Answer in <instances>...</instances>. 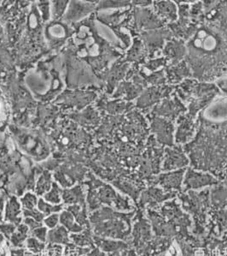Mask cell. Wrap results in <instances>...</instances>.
I'll return each instance as SVG.
<instances>
[{
    "mask_svg": "<svg viewBox=\"0 0 227 256\" xmlns=\"http://www.w3.org/2000/svg\"><path fill=\"white\" fill-rule=\"evenodd\" d=\"M84 256H107L106 254L103 253V251H101L98 248L94 247L91 250L89 253L86 254Z\"/></svg>",
    "mask_w": 227,
    "mask_h": 256,
    "instance_id": "ab89813d",
    "label": "cell"
},
{
    "mask_svg": "<svg viewBox=\"0 0 227 256\" xmlns=\"http://www.w3.org/2000/svg\"><path fill=\"white\" fill-rule=\"evenodd\" d=\"M165 90H162L160 86H151L145 90L141 96L138 98L137 104L140 108H149L153 106L155 103L160 102L161 98L166 96L164 94Z\"/></svg>",
    "mask_w": 227,
    "mask_h": 256,
    "instance_id": "ac0fdd59",
    "label": "cell"
},
{
    "mask_svg": "<svg viewBox=\"0 0 227 256\" xmlns=\"http://www.w3.org/2000/svg\"><path fill=\"white\" fill-rule=\"evenodd\" d=\"M65 209H67L68 212H70L73 214L77 223L84 228H90V221H89V212L87 206H83L74 204V205L68 206H65Z\"/></svg>",
    "mask_w": 227,
    "mask_h": 256,
    "instance_id": "484cf974",
    "label": "cell"
},
{
    "mask_svg": "<svg viewBox=\"0 0 227 256\" xmlns=\"http://www.w3.org/2000/svg\"><path fill=\"white\" fill-rule=\"evenodd\" d=\"M5 241V238H4V236L0 233V244H4V242Z\"/></svg>",
    "mask_w": 227,
    "mask_h": 256,
    "instance_id": "7bdbcfd3",
    "label": "cell"
},
{
    "mask_svg": "<svg viewBox=\"0 0 227 256\" xmlns=\"http://www.w3.org/2000/svg\"><path fill=\"white\" fill-rule=\"evenodd\" d=\"M190 164V158L181 146H167L164 149L161 172L186 169Z\"/></svg>",
    "mask_w": 227,
    "mask_h": 256,
    "instance_id": "9c48e42d",
    "label": "cell"
},
{
    "mask_svg": "<svg viewBox=\"0 0 227 256\" xmlns=\"http://www.w3.org/2000/svg\"><path fill=\"white\" fill-rule=\"evenodd\" d=\"M195 132L194 116L191 114L180 115L178 118V127L175 140L179 144L186 143L193 136Z\"/></svg>",
    "mask_w": 227,
    "mask_h": 256,
    "instance_id": "5bb4252c",
    "label": "cell"
},
{
    "mask_svg": "<svg viewBox=\"0 0 227 256\" xmlns=\"http://www.w3.org/2000/svg\"><path fill=\"white\" fill-rule=\"evenodd\" d=\"M145 212L156 236L179 239L192 245L196 250L200 248L202 238L192 234V218L181 208L177 197Z\"/></svg>",
    "mask_w": 227,
    "mask_h": 256,
    "instance_id": "6da1fadb",
    "label": "cell"
},
{
    "mask_svg": "<svg viewBox=\"0 0 227 256\" xmlns=\"http://www.w3.org/2000/svg\"><path fill=\"white\" fill-rule=\"evenodd\" d=\"M43 224L48 230L54 229L55 227L60 224L59 214H53L46 216L44 218Z\"/></svg>",
    "mask_w": 227,
    "mask_h": 256,
    "instance_id": "e575fe53",
    "label": "cell"
},
{
    "mask_svg": "<svg viewBox=\"0 0 227 256\" xmlns=\"http://www.w3.org/2000/svg\"><path fill=\"white\" fill-rule=\"evenodd\" d=\"M147 49L145 48L144 42H142L140 40H136L133 44V48L128 54L127 60L130 61H138L142 60L145 57Z\"/></svg>",
    "mask_w": 227,
    "mask_h": 256,
    "instance_id": "4dcf8cb0",
    "label": "cell"
},
{
    "mask_svg": "<svg viewBox=\"0 0 227 256\" xmlns=\"http://www.w3.org/2000/svg\"><path fill=\"white\" fill-rule=\"evenodd\" d=\"M227 230V186L225 182L210 188V208L207 235L220 238Z\"/></svg>",
    "mask_w": 227,
    "mask_h": 256,
    "instance_id": "5b68a950",
    "label": "cell"
},
{
    "mask_svg": "<svg viewBox=\"0 0 227 256\" xmlns=\"http://www.w3.org/2000/svg\"><path fill=\"white\" fill-rule=\"evenodd\" d=\"M46 245H47V244L42 242L39 241V240L35 238L29 236L27 238L26 244H25V248H27V250L30 251L31 253L40 256V254L45 250Z\"/></svg>",
    "mask_w": 227,
    "mask_h": 256,
    "instance_id": "d6a6232c",
    "label": "cell"
},
{
    "mask_svg": "<svg viewBox=\"0 0 227 256\" xmlns=\"http://www.w3.org/2000/svg\"><path fill=\"white\" fill-rule=\"evenodd\" d=\"M130 128H131V126H130ZM130 131L132 132V128H131V130H130ZM133 131H134V132H138L139 131V128H134ZM131 136H133V137L135 136H142V134H139V133H131Z\"/></svg>",
    "mask_w": 227,
    "mask_h": 256,
    "instance_id": "b9f144b4",
    "label": "cell"
},
{
    "mask_svg": "<svg viewBox=\"0 0 227 256\" xmlns=\"http://www.w3.org/2000/svg\"><path fill=\"white\" fill-rule=\"evenodd\" d=\"M186 62H180L176 64H172L166 72V78L172 84L180 82L184 78L191 76V70L189 67L186 66Z\"/></svg>",
    "mask_w": 227,
    "mask_h": 256,
    "instance_id": "44dd1931",
    "label": "cell"
},
{
    "mask_svg": "<svg viewBox=\"0 0 227 256\" xmlns=\"http://www.w3.org/2000/svg\"><path fill=\"white\" fill-rule=\"evenodd\" d=\"M23 215L20 200L13 194H8L6 198L3 221L14 224L15 226L22 223Z\"/></svg>",
    "mask_w": 227,
    "mask_h": 256,
    "instance_id": "4fadbf2b",
    "label": "cell"
},
{
    "mask_svg": "<svg viewBox=\"0 0 227 256\" xmlns=\"http://www.w3.org/2000/svg\"><path fill=\"white\" fill-rule=\"evenodd\" d=\"M186 169L161 172L154 179L153 184L157 185L168 193L180 194L183 190L184 176Z\"/></svg>",
    "mask_w": 227,
    "mask_h": 256,
    "instance_id": "30bf717a",
    "label": "cell"
},
{
    "mask_svg": "<svg viewBox=\"0 0 227 256\" xmlns=\"http://www.w3.org/2000/svg\"><path fill=\"white\" fill-rule=\"evenodd\" d=\"M136 209L132 212L117 211L108 206L90 212L89 221L96 236L130 242Z\"/></svg>",
    "mask_w": 227,
    "mask_h": 256,
    "instance_id": "7a4b0ae2",
    "label": "cell"
},
{
    "mask_svg": "<svg viewBox=\"0 0 227 256\" xmlns=\"http://www.w3.org/2000/svg\"><path fill=\"white\" fill-rule=\"evenodd\" d=\"M15 230H16V226L14 224L8 223L4 221L3 223H0V233L5 238L6 241H9L12 234L15 232Z\"/></svg>",
    "mask_w": 227,
    "mask_h": 256,
    "instance_id": "836d02e7",
    "label": "cell"
},
{
    "mask_svg": "<svg viewBox=\"0 0 227 256\" xmlns=\"http://www.w3.org/2000/svg\"><path fill=\"white\" fill-rule=\"evenodd\" d=\"M62 202L64 206L74 205V204L87 206L86 194H85L82 184H79L71 188L62 190Z\"/></svg>",
    "mask_w": 227,
    "mask_h": 256,
    "instance_id": "9a60e30c",
    "label": "cell"
},
{
    "mask_svg": "<svg viewBox=\"0 0 227 256\" xmlns=\"http://www.w3.org/2000/svg\"><path fill=\"white\" fill-rule=\"evenodd\" d=\"M221 182L211 173L196 170L192 167L186 168L184 176L183 192L189 190H203L211 188Z\"/></svg>",
    "mask_w": 227,
    "mask_h": 256,
    "instance_id": "52a82bcc",
    "label": "cell"
},
{
    "mask_svg": "<svg viewBox=\"0 0 227 256\" xmlns=\"http://www.w3.org/2000/svg\"><path fill=\"white\" fill-rule=\"evenodd\" d=\"M22 223L25 224L29 228L30 232H32L33 230L37 229L38 227H41L44 226V224L41 223V222H38V221L35 220L34 218L29 217L23 218Z\"/></svg>",
    "mask_w": 227,
    "mask_h": 256,
    "instance_id": "74e56055",
    "label": "cell"
},
{
    "mask_svg": "<svg viewBox=\"0 0 227 256\" xmlns=\"http://www.w3.org/2000/svg\"><path fill=\"white\" fill-rule=\"evenodd\" d=\"M59 24L60 22H56V24L50 25V27L48 28L46 36L48 39L51 42H61L66 38V36H68V31H66L68 30L64 26H62V24Z\"/></svg>",
    "mask_w": 227,
    "mask_h": 256,
    "instance_id": "83f0119b",
    "label": "cell"
},
{
    "mask_svg": "<svg viewBox=\"0 0 227 256\" xmlns=\"http://www.w3.org/2000/svg\"><path fill=\"white\" fill-rule=\"evenodd\" d=\"M30 230L24 223H21L16 226L15 232L12 234L9 241H7L9 248H25V244L27 238L29 236Z\"/></svg>",
    "mask_w": 227,
    "mask_h": 256,
    "instance_id": "7402d4cb",
    "label": "cell"
},
{
    "mask_svg": "<svg viewBox=\"0 0 227 256\" xmlns=\"http://www.w3.org/2000/svg\"><path fill=\"white\" fill-rule=\"evenodd\" d=\"M127 256H139V254L136 252L135 250L133 248H130L129 251H128V254Z\"/></svg>",
    "mask_w": 227,
    "mask_h": 256,
    "instance_id": "60d3db41",
    "label": "cell"
},
{
    "mask_svg": "<svg viewBox=\"0 0 227 256\" xmlns=\"http://www.w3.org/2000/svg\"><path fill=\"white\" fill-rule=\"evenodd\" d=\"M22 215H23V218H32L35 220L41 222V223H43L44 218H45V215L43 214L38 208L32 209V210H22Z\"/></svg>",
    "mask_w": 227,
    "mask_h": 256,
    "instance_id": "8d00e7d4",
    "label": "cell"
},
{
    "mask_svg": "<svg viewBox=\"0 0 227 256\" xmlns=\"http://www.w3.org/2000/svg\"><path fill=\"white\" fill-rule=\"evenodd\" d=\"M83 184L87 186L86 206L89 212L103 206L121 212H132L136 209L135 204L129 197L119 192L109 182L97 178L92 173L88 172Z\"/></svg>",
    "mask_w": 227,
    "mask_h": 256,
    "instance_id": "3957f363",
    "label": "cell"
},
{
    "mask_svg": "<svg viewBox=\"0 0 227 256\" xmlns=\"http://www.w3.org/2000/svg\"><path fill=\"white\" fill-rule=\"evenodd\" d=\"M7 194L3 193L0 196V223L3 222V214H4V206H5L6 198Z\"/></svg>",
    "mask_w": 227,
    "mask_h": 256,
    "instance_id": "f35d334b",
    "label": "cell"
},
{
    "mask_svg": "<svg viewBox=\"0 0 227 256\" xmlns=\"http://www.w3.org/2000/svg\"><path fill=\"white\" fill-rule=\"evenodd\" d=\"M46 244H48L62 245L63 247L72 244L70 239V233L68 230L59 224L54 229L48 230Z\"/></svg>",
    "mask_w": 227,
    "mask_h": 256,
    "instance_id": "d6986e66",
    "label": "cell"
},
{
    "mask_svg": "<svg viewBox=\"0 0 227 256\" xmlns=\"http://www.w3.org/2000/svg\"><path fill=\"white\" fill-rule=\"evenodd\" d=\"M59 217L60 224L68 230V232L70 234L81 232L83 230L85 229L84 227L77 223L73 214L67 209L64 208L60 212Z\"/></svg>",
    "mask_w": 227,
    "mask_h": 256,
    "instance_id": "4316f807",
    "label": "cell"
},
{
    "mask_svg": "<svg viewBox=\"0 0 227 256\" xmlns=\"http://www.w3.org/2000/svg\"><path fill=\"white\" fill-rule=\"evenodd\" d=\"M49 230L46 227L43 226L41 227H38L37 229L33 230L32 232H30L29 236H33L35 238L38 239L42 242L46 244V239H47V233Z\"/></svg>",
    "mask_w": 227,
    "mask_h": 256,
    "instance_id": "d590c367",
    "label": "cell"
},
{
    "mask_svg": "<svg viewBox=\"0 0 227 256\" xmlns=\"http://www.w3.org/2000/svg\"><path fill=\"white\" fill-rule=\"evenodd\" d=\"M64 208V205L62 203L59 205H53L45 202L42 197L38 199V206H37V208L43 214L45 215V217L53 214H60Z\"/></svg>",
    "mask_w": 227,
    "mask_h": 256,
    "instance_id": "f546056e",
    "label": "cell"
},
{
    "mask_svg": "<svg viewBox=\"0 0 227 256\" xmlns=\"http://www.w3.org/2000/svg\"></svg>",
    "mask_w": 227,
    "mask_h": 256,
    "instance_id": "ee69618b",
    "label": "cell"
},
{
    "mask_svg": "<svg viewBox=\"0 0 227 256\" xmlns=\"http://www.w3.org/2000/svg\"><path fill=\"white\" fill-rule=\"evenodd\" d=\"M154 236L155 235L151 228V223L146 217L145 211L136 208L130 244L139 254L152 241Z\"/></svg>",
    "mask_w": 227,
    "mask_h": 256,
    "instance_id": "8992f818",
    "label": "cell"
},
{
    "mask_svg": "<svg viewBox=\"0 0 227 256\" xmlns=\"http://www.w3.org/2000/svg\"><path fill=\"white\" fill-rule=\"evenodd\" d=\"M72 242L76 246L81 248H94V234L92 232V228H85L80 233L70 234Z\"/></svg>",
    "mask_w": 227,
    "mask_h": 256,
    "instance_id": "cb8c5ba5",
    "label": "cell"
},
{
    "mask_svg": "<svg viewBox=\"0 0 227 256\" xmlns=\"http://www.w3.org/2000/svg\"><path fill=\"white\" fill-rule=\"evenodd\" d=\"M53 179V174H51L50 170H43L40 176H38V180L36 181L34 193L38 196H44V194L47 193L52 187Z\"/></svg>",
    "mask_w": 227,
    "mask_h": 256,
    "instance_id": "d4e9b609",
    "label": "cell"
},
{
    "mask_svg": "<svg viewBox=\"0 0 227 256\" xmlns=\"http://www.w3.org/2000/svg\"><path fill=\"white\" fill-rule=\"evenodd\" d=\"M186 110L187 108H185V106L177 98L173 100L166 98L155 106L152 115L172 121L175 118L180 116L182 112H186Z\"/></svg>",
    "mask_w": 227,
    "mask_h": 256,
    "instance_id": "7c38bea8",
    "label": "cell"
},
{
    "mask_svg": "<svg viewBox=\"0 0 227 256\" xmlns=\"http://www.w3.org/2000/svg\"><path fill=\"white\" fill-rule=\"evenodd\" d=\"M62 188L60 187L58 184L54 182L51 188L42 198L45 202H47L50 203V204L59 205V204H62Z\"/></svg>",
    "mask_w": 227,
    "mask_h": 256,
    "instance_id": "f1b7e54d",
    "label": "cell"
},
{
    "mask_svg": "<svg viewBox=\"0 0 227 256\" xmlns=\"http://www.w3.org/2000/svg\"><path fill=\"white\" fill-rule=\"evenodd\" d=\"M154 10L162 22L173 24L178 19L177 6L173 2L161 1L153 3Z\"/></svg>",
    "mask_w": 227,
    "mask_h": 256,
    "instance_id": "2e32d148",
    "label": "cell"
},
{
    "mask_svg": "<svg viewBox=\"0 0 227 256\" xmlns=\"http://www.w3.org/2000/svg\"><path fill=\"white\" fill-rule=\"evenodd\" d=\"M163 22L155 15L153 12L149 10V9H143L139 12V27L143 28L144 30H154L162 26Z\"/></svg>",
    "mask_w": 227,
    "mask_h": 256,
    "instance_id": "603a6c76",
    "label": "cell"
},
{
    "mask_svg": "<svg viewBox=\"0 0 227 256\" xmlns=\"http://www.w3.org/2000/svg\"><path fill=\"white\" fill-rule=\"evenodd\" d=\"M151 130L160 144L168 146L174 145V127L172 121L159 116H153L151 122Z\"/></svg>",
    "mask_w": 227,
    "mask_h": 256,
    "instance_id": "8fae6325",
    "label": "cell"
},
{
    "mask_svg": "<svg viewBox=\"0 0 227 256\" xmlns=\"http://www.w3.org/2000/svg\"><path fill=\"white\" fill-rule=\"evenodd\" d=\"M94 244L96 247L98 248L103 253L111 254L115 251L124 248L131 246L129 242L124 241H120V240H115V239L103 238L99 236H94Z\"/></svg>",
    "mask_w": 227,
    "mask_h": 256,
    "instance_id": "ffe728a7",
    "label": "cell"
},
{
    "mask_svg": "<svg viewBox=\"0 0 227 256\" xmlns=\"http://www.w3.org/2000/svg\"><path fill=\"white\" fill-rule=\"evenodd\" d=\"M164 54L167 60L172 61V64H176L181 62L186 54V46L183 42L174 40L168 42L164 48Z\"/></svg>",
    "mask_w": 227,
    "mask_h": 256,
    "instance_id": "e0dca14e",
    "label": "cell"
},
{
    "mask_svg": "<svg viewBox=\"0 0 227 256\" xmlns=\"http://www.w3.org/2000/svg\"><path fill=\"white\" fill-rule=\"evenodd\" d=\"M177 197L176 194L168 193L157 185L148 186L139 196L136 202V208L145 211L147 209H156L169 200Z\"/></svg>",
    "mask_w": 227,
    "mask_h": 256,
    "instance_id": "ba28073f",
    "label": "cell"
},
{
    "mask_svg": "<svg viewBox=\"0 0 227 256\" xmlns=\"http://www.w3.org/2000/svg\"><path fill=\"white\" fill-rule=\"evenodd\" d=\"M38 196L34 192H26L22 196L20 197L22 210H32L37 208L38 206Z\"/></svg>",
    "mask_w": 227,
    "mask_h": 256,
    "instance_id": "1f68e13d",
    "label": "cell"
},
{
    "mask_svg": "<svg viewBox=\"0 0 227 256\" xmlns=\"http://www.w3.org/2000/svg\"><path fill=\"white\" fill-rule=\"evenodd\" d=\"M181 208L192 220V232L198 238L207 235L210 208V188L189 190L178 194Z\"/></svg>",
    "mask_w": 227,
    "mask_h": 256,
    "instance_id": "277c9868",
    "label": "cell"
}]
</instances>
